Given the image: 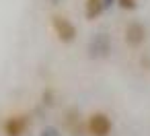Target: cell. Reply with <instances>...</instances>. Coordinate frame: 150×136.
Masks as SVG:
<instances>
[{"instance_id":"ba28073f","label":"cell","mask_w":150,"mask_h":136,"mask_svg":"<svg viewBox=\"0 0 150 136\" xmlns=\"http://www.w3.org/2000/svg\"><path fill=\"white\" fill-rule=\"evenodd\" d=\"M41 136H62L56 128H43V132H41Z\"/></svg>"},{"instance_id":"277c9868","label":"cell","mask_w":150,"mask_h":136,"mask_svg":"<svg viewBox=\"0 0 150 136\" xmlns=\"http://www.w3.org/2000/svg\"><path fill=\"white\" fill-rule=\"evenodd\" d=\"M88 52H91L93 58H105V56H109V52H111V39H109V35L107 33H97L93 37L91 46H88Z\"/></svg>"},{"instance_id":"9c48e42d","label":"cell","mask_w":150,"mask_h":136,"mask_svg":"<svg viewBox=\"0 0 150 136\" xmlns=\"http://www.w3.org/2000/svg\"><path fill=\"white\" fill-rule=\"evenodd\" d=\"M47 2H52V4H60L62 0H47Z\"/></svg>"},{"instance_id":"5b68a950","label":"cell","mask_w":150,"mask_h":136,"mask_svg":"<svg viewBox=\"0 0 150 136\" xmlns=\"http://www.w3.org/2000/svg\"><path fill=\"white\" fill-rule=\"evenodd\" d=\"M29 126V117L19 113V115H11L6 122H4V134L6 136H23L25 130Z\"/></svg>"},{"instance_id":"30bf717a","label":"cell","mask_w":150,"mask_h":136,"mask_svg":"<svg viewBox=\"0 0 150 136\" xmlns=\"http://www.w3.org/2000/svg\"><path fill=\"white\" fill-rule=\"evenodd\" d=\"M105 2V6H109V4H113V0H103Z\"/></svg>"},{"instance_id":"52a82bcc","label":"cell","mask_w":150,"mask_h":136,"mask_svg":"<svg viewBox=\"0 0 150 136\" xmlns=\"http://www.w3.org/2000/svg\"><path fill=\"white\" fill-rule=\"evenodd\" d=\"M117 4H119L123 11H134V9H136V0H117Z\"/></svg>"},{"instance_id":"8992f818","label":"cell","mask_w":150,"mask_h":136,"mask_svg":"<svg viewBox=\"0 0 150 136\" xmlns=\"http://www.w3.org/2000/svg\"><path fill=\"white\" fill-rule=\"evenodd\" d=\"M103 11H105V2H103V0H86V2H84V15H86L88 21L99 19L103 15Z\"/></svg>"},{"instance_id":"7a4b0ae2","label":"cell","mask_w":150,"mask_h":136,"mask_svg":"<svg viewBox=\"0 0 150 136\" xmlns=\"http://www.w3.org/2000/svg\"><path fill=\"white\" fill-rule=\"evenodd\" d=\"M88 132L93 136H109L111 130H113V122L107 113L103 111H95L91 117H88V124H86Z\"/></svg>"},{"instance_id":"3957f363","label":"cell","mask_w":150,"mask_h":136,"mask_svg":"<svg viewBox=\"0 0 150 136\" xmlns=\"http://www.w3.org/2000/svg\"><path fill=\"white\" fill-rule=\"evenodd\" d=\"M144 39H146V29H144V25L138 23V21L127 23V27H125V43H127L129 48H138V46L144 43Z\"/></svg>"},{"instance_id":"6da1fadb","label":"cell","mask_w":150,"mask_h":136,"mask_svg":"<svg viewBox=\"0 0 150 136\" xmlns=\"http://www.w3.org/2000/svg\"><path fill=\"white\" fill-rule=\"evenodd\" d=\"M52 27H54V33L58 35V39L62 43H70L76 39V27L72 21H68L66 17L62 15H54L52 17Z\"/></svg>"}]
</instances>
